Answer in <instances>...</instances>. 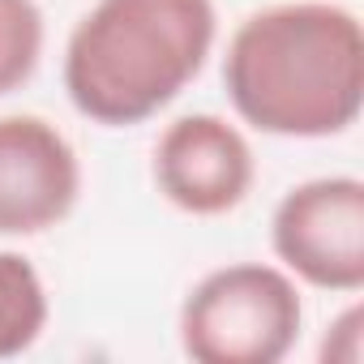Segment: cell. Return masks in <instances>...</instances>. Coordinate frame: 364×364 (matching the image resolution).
Listing matches in <instances>:
<instances>
[{
    "label": "cell",
    "mask_w": 364,
    "mask_h": 364,
    "mask_svg": "<svg viewBox=\"0 0 364 364\" xmlns=\"http://www.w3.org/2000/svg\"><path fill=\"white\" fill-rule=\"evenodd\" d=\"M300 291L287 270L236 262L210 270L180 304V347L198 364H279L300 338Z\"/></svg>",
    "instance_id": "3957f363"
},
{
    "label": "cell",
    "mask_w": 364,
    "mask_h": 364,
    "mask_svg": "<svg viewBox=\"0 0 364 364\" xmlns=\"http://www.w3.org/2000/svg\"><path fill=\"white\" fill-rule=\"evenodd\" d=\"M274 257L321 291L364 287V185L355 176L304 180L270 219Z\"/></svg>",
    "instance_id": "277c9868"
},
{
    "label": "cell",
    "mask_w": 364,
    "mask_h": 364,
    "mask_svg": "<svg viewBox=\"0 0 364 364\" xmlns=\"http://www.w3.org/2000/svg\"><path fill=\"white\" fill-rule=\"evenodd\" d=\"M236 116L274 137H334L364 103V31L330 0H287L249 14L223 56Z\"/></svg>",
    "instance_id": "6da1fadb"
},
{
    "label": "cell",
    "mask_w": 364,
    "mask_h": 364,
    "mask_svg": "<svg viewBox=\"0 0 364 364\" xmlns=\"http://www.w3.org/2000/svg\"><path fill=\"white\" fill-rule=\"evenodd\" d=\"M253 150L223 116H180L154 141V185L185 215L210 219L236 210L253 189Z\"/></svg>",
    "instance_id": "5b68a950"
},
{
    "label": "cell",
    "mask_w": 364,
    "mask_h": 364,
    "mask_svg": "<svg viewBox=\"0 0 364 364\" xmlns=\"http://www.w3.org/2000/svg\"><path fill=\"white\" fill-rule=\"evenodd\" d=\"M215 35V0H99L69 35L65 90L95 124H141L202 73Z\"/></svg>",
    "instance_id": "7a4b0ae2"
},
{
    "label": "cell",
    "mask_w": 364,
    "mask_h": 364,
    "mask_svg": "<svg viewBox=\"0 0 364 364\" xmlns=\"http://www.w3.org/2000/svg\"><path fill=\"white\" fill-rule=\"evenodd\" d=\"M48 326V291L22 253H0V360H14L39 343Z\"/></svg>",
    "instance_id": "52a82bcc"
},
{
    "label": "cell",
    "mask_w": 364,
    "mask_h": 364,
    "mask_svg": "<svg viewBox=\"0 0 364 364\" xmlns=\"http://www.w3.org/2000/svg\"><path fill=\"white\" fill-rule=\"evenodd\" d=\"M43 56V14L35 0H0V95L31 82Z\"/></svg>",
    "instance_id": "ba28073f"
},
{
    "label": "cell",
    "mask_w": 364,
    "mask_h": 364,
    "mask_svg": "<svg viewBox=\"0 0 364 364\" xmlns=\"http://www.w3.org/2000/svg\"><path fill=\"white\" fill-rule=\"evenodd\" d=\"M82 163L43 116H0V236H39L69 219Z\"/></svg>",
    "instance_id": "8992f818"
}]
</instances>
